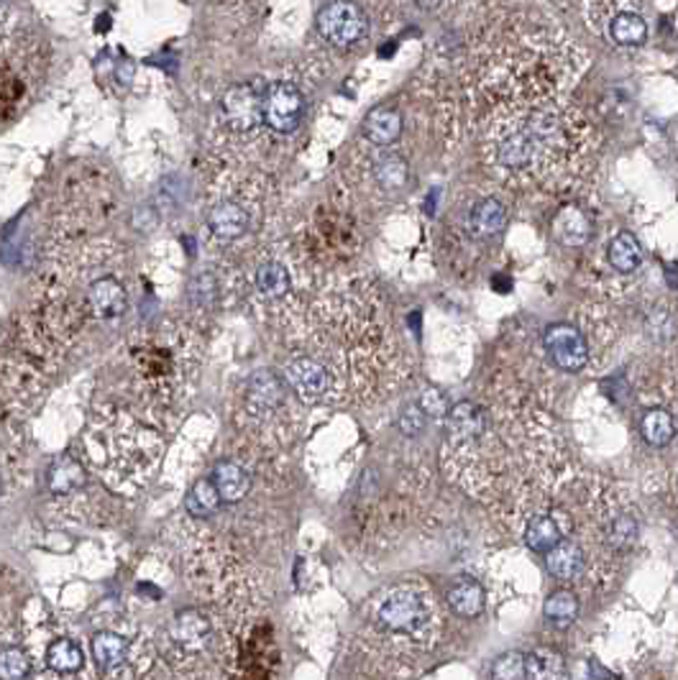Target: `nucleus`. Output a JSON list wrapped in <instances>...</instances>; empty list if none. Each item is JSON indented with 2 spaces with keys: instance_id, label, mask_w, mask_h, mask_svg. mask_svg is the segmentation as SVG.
<instances>
[{
  "instance_id": "f257e3e1",
  "label": "nucleus",
  "mask_w": 678,
  "mask_h": 680,
  "mask_svg": "<svg viewBox=\"0 0 678 680\" xmlns=\"http://www.w3.org/2000/svg\"><path fill=\"white\" fill-rule=\"evenodd\" d=\"M443 464L458 487L514 529L566 476L558 427L530 397L514 392L451 408Z\"/></svg>"
},
{
  "instance_id": "f03ea898",
  "label": "nucleus",
  "mask_w": 678,
  "mask_h": 680,
  "mask_svg": "<svg viewBox=\"0 0 678 680\" xmlns=\"http://www.w3.org/2000/svg\"><path fill=\"white\" fill-rule=\"evenodd\" d=\"M518 529L568 591L602 593L618 581L637 525L625 499L597 476H560Z\"/></svg>"
},
{
  "instance_id": "7ed1b4c3",
  "label": "nucleus",
  "mask_w": 678,
  "mask_h": 680,
  "mask_svg": "<svg viewBox=\"0 0 678 680\" xmlns=\"http://www.w3.org/2000/svg\"><path fill=\"white\" fill-rule=\"evenodd\" d=\"M441 635V606L431 586L420 578L400 581L366 601L358 627L364 655L387 673H410Z\"/></svg>"
},
{
  "instance_id": "20e7f679",
  "label": "nucleus",
  "mask_w": 678,
  "mask_h": 680,
  "mask_svg": "<svg viewBox=\"0 0 678 680\" xmlns=\"http://www.w3.org/2000/svg\"><path fill=\"white\" fill-rule=\"evenodd\" d=\"M581 119L553 105L508 108L489 121L487 156L508 177H545L579 159Z\"/></svg>"
},
{
  "instance_id": "39448f33",
  "label": "nucleus",
  "mask_w": 678,
  "mask_h": 680,
  "mask_svg": "<svg viewBox=\"0 0 678 680\" xmlns=\"http://www.w3.org/2000/svg\"><path fill=\"white\" fill-rule=\"evenodd\" d=\"M292 389L275 371H256L246 381L244 402H241V430L267 448L285 445L294 435Z\"/></svg>"
},
{
  "instance_id": "423d86ee",
  "label": "nucleus",
  "mask_w": 678,
  "mask_h": 680,
  "mask_svg": "<svg viewBox=\"0 0 678 680\" xmlns=\"http://www.w3.org/2000/svg\"><path fill=\"white\" fill-rule=\"evenodd\" d=\"M285 381L308 404H338V389L331 371L308 354H294L285 361Z\"/></svg>"
},
{
  "instance_id": "0eeeda50",
  "label": "nucleus",
  "mask_w": 678,
  "mask_h": 680,
  "mask_svg": "<svg viewBox=\"0 0 678 680\" xmlns=\"http://www.w3.org/2000/svg\"><path fill=\"white\" fill-rule=\"evenodd\" d=\"M318 31L333 46H354L369 31V19L354 0H333L318 13Z\"/></svg>"
},
{
  "instance_id": "6e6552de",
  "label": "nucleus",
  "mask_w": 678,
  "mask_h": 680,
  "mask_svg": "<svg viewBox=\"0 0 678 680\" xmlns=\"http://www.w3.org/2000/svg\"><path fill=\"white\" fill-rule=\"evenodd\" d=\"M305 115V98L292 82H271L264 90V123L277 134H292Z\"/></svg>"
},
{
  "instance_id": "1a4fd4ad",
  "label": "nucleus",
  "mask_w": 678,
  "mask_h": 680,
  "mask_svg": "<svg viewBox=\"0 0 678 680\" xmlns=\"http://www.w3.org/2000/svg\"><path fill=\"white\" fill-rule=\"evenodd\" d=\"M264 90L254 82L231 85L221 98V115L225 126L236 131H252L256 123L264 121Z\"/></svg>"
},
{
  "instance_id": "9d476101",
  "label": "nucleus",
  "mask_w": 678,
  "mask_h": 680,
  "mask_svg": "<svg viewBox=\"0 0 678 680\" xmlns=\"http://www.w3.org/2000/svg\"><path fill=\"white\" fill-rule=\"evenodd\" d=\"M543 346L548 350L551 361L558 366L560 371H581L589 361V346L583 341V335L579 333V327L558 323L551 325L548 331L543 333Z\"/></svg>"
},
{
  "instance_id": "9b49d317",
  "label": "nucleus",
  "mask_w": 678,
  "mask_h": 680,
  "mask_svg": "<svg viewBox=\"0 0 678 680\" xmlns=\"http://www.w3.org/2000/svg\"><path fill=\"white\" fill-rule=\"evenodd\" d=\"M210 632H213V627H210V620L200 609H185L169 624V639L179 650L187 653L202 650L208 645Z\"/></svg>"
},
{
  "instance_id": "f8f14e48",
  "label": "nucleus",
  "mask_w": 678,
  "mask_h": 680,
  "mask_svg": "<svg viewBox=\"0 0 678 680\" xmlns=\"http://www.w3.org/2000/svg\"><path fill=\"white\" fill-rule=\"evenodd\" d=\"M126 304H129L126 289L121 287L119 279L113 277L96 279L88 289V310L98 320L121 317L123 312H126Z\"/></svg>"
},
{
  "instance_id": "ddd939ff",
  "label": "nucleus",
  "mask_w": 678,
  "mask_h": 680,
  "mask_svg": "<svg viewBox=\"0 0 678 680\" xmlns=\"http://www.w3.org/2000/svg\"><path fill=\"white\" fill-rule=\"evenodd\" d=\"M208 228L218 241H238L248 228V213L238 202L225 200L210 210Z\"/></svg>"
},
{
  "instance_id": "4468645a",
  "label": "nucleus",
  "mask_w": 678,
  "mask_h": 680,
  "mask_svg": "<svg viewBox=\"0 0 678 680\" xmlns=\"http://www.w3.org/2000/svg\"><path fill=\"white\" fill-rule=\"evenodd\" d=\"M213 483L223 502L236 504L244 502V497L252 491V473H248V468L238 464V460H223V464H218L215 468Z\"/></svg>"
},
{
  "instance_id": "2eb2a0df",
  "label": "nucleus",
  "mask_w": 678,
  "mask_h": 680,
  "mask_svg": "<svg viewBox=\"0 0 678 680\" xmlns=\"http://www.w3.org/2000/svg\"><path fill=\"white\" fill-rule=\"evenodd\" d=\"M607 31H610L612 42L620 46H641L648 38V23L637 8H622L607 19Z\"/></svg>"
},
{
  "instance_id": "dca6fc26",
  "label": "nucleus",
  "mask_w": 678,
  "mask_h": 680,
  "mask_svg": "<svg viewBox=\"0 0 678 680\" xmlns=\"http://www.w3.org/2000/svg\"><path fill=\"white\" fill-rule=\"evenodd\" d=\"M31 655L26 647L8 637V624L0 629V680H29L31 678Z\"/></svg>"
},
{
  "instance_id": "f3484780",
  "label": "nucleus",
  "mask_w": 678,
  "mask_h": 680,
  "mask_svg": "<svg viewBox=\"0 0 678 680\" xmlns=\"http://www.w3.org/2000/svg\"><path fill=\"white\" fill-rule=\"evenodd\" d=\"M402 134V115L394 108H374L364 121V136L371 141L374 146H389L394 144Z\"/></svg>"
},
{
  "instance_id": "a211bd4d",
  "label": "nucleus",
  "mask_w": 678,
  "mask_h": 680,
  "mask_svg": "<svg viewBox=\"0 0 678 680\" xmlns=\"http://www.w3.org/2000/svg\"><path fill=\"white\" fill-rule=\"evenodd\" d=\"M85 487V468L75 456H59L49 468V489L54 497H73Z\"/></svg>"
},
{
  "instance_id": "6ab92c4d",
  "label": "nucleus",
  "mask_w": 678,
  "mask_h": 680,
  "mask_svg": "<svg viewBox=\"0 0 678 680\" xmlns=\"http://www.w3.org/2000/svg\"><path fill=\"white\" fill-rule=\"evenodd\" d=\"M556 238L566 246H583L591 236V223L579 205H566L556 218Z\"/></svg>"
},
{
  "instance_id": "aec40b11",
  "label": "nucleus",
  "mask_w": 678,
  "mask_h": 680,
  "mask_svg": "<svg viewBox=\"0 0 678 680\" xmlns=\"http://www.w3.org/2000/svg\"><path fill=\"white\" fill-rule=\"evenodd\" d=\"M254 287L264 302L285 300L287 292H290V271L279 261H264L262 267L256 269Z\"/></svg>"
},
{
  "instance_id": "412c9836",
  "label": "nucleus",
  "mask_w": 678,
  "mask_h": 680,
  "mask_svg": "<svg viewBox=\"0 0 678 680\" xmlns=\"http://www.w3.org/2000/svg\"><path fill=\"white\" fill-rule=\"evenodd\" d=\"M92 658H96L98 668L111 673V670L121 668L129 658V639H123L115 632H98L92 637Z\"/></svg>"
},
{
  "instance_id": "4be33fe9",
  "label": "nucleus",
  "mask_w": 678,
  "mask_h": 680,
  "mask_svg": "<svg viewBox=\"0 0 678 680\" xmlns=\"http://www.w3.org/2000/svg\"><path fill=\"white\" fill-rule=\"evenodd\" d=\"M46 668L57 676H75L82 670V650L73 639L59 637L46 647Z\"/></svg>"
},
{
  "instance_id": "5701e85b",
  "label": "nucleus",
  "mask_w": 678,
  "mask_h": 680,
  "mask_svg": "<svg viewBox=\"0 0 678 680\" xmlns=\"http://www.w3.org/2000/svg\"><path fill=\"white\" fill-rule=\"evenodd\" d=\"M504 223H508V213H504L502 202L492 198L477 202L469 213V228L474 236H494L504 228Z\"/></svg>"
},
{
  "instance_id": "b1692460",
  "label": "nucleus",
  "mask_w": 678,
  "mask_h": 680,
  "mask_svg": "<svg viewBox=\"0 0 678 680\" xmlns=\"http://www.w3.org/2000/svg\"><path fill=\"white\" fill-rule=\"evenodd\" d=\"M448 604L458 616H477L485 609V591L477 581L464 578L448 589Z\"/></svg>"
},
{
  "instance_id": "393cba45",
  "label": "nucleus",
  "mask_w": 678,
  "mask_h": 680,
  "mask_svg": "<svg viewBox=\"0 0 678 680\" xmlns=\"http://www.w3.org/2000/svg\"><path fill=\"white\" fill-rule=\"evenodd\" d=\"M607 256H610V264L622 274H630L641 267L643 254H641V244H637V238L633 233L622 231L618 236L612 238L610 248H607Z\"/></svg>"
},
{
  "instance_id": "a878e982",
  "label": "nucleus",
  "mask_w": 678,
  "mask_h": 680,
  "mask_svg": "<svg viewBox=\"0 0 678 680\" xmlns=\"http://www.w3.org/2000/svg\"><path fill=\"white\" fill-rule=\"evenodd\" d=\"M641 433L645 437V443L656 445V448L671 443L674 441V433H676L671 412H666V410H660V408L645 412L643 420H641Z\"/></svg>"
},
{
  "instance_id": "bb28decb",
  "label": "nucleus",
  "mask_w": 678,
  "mask_h": 680,
  "mask_svg": "<svg viewBox=\"0 0 678 680\" xmlns=\"http://www.w3.org/2000/svg\"><path fill=\"white\" fill-rule=\"evenodd\" d=\"M527 680H564V660L553 650H533L525 655Z\"/></svg>"
},
{
  "instance_id": "cd10ccee",
  "label": "nucleus",
  "mask_w": 678,
  "mask_h": 680,
  "mask_svg": "<svg viewBox=\"0 0 678 680\" xmlns=\"http://www.w3.org/2000/svg\"><path fill=\"white\" fill-rule=\"evenodd\" d=\"M545 616L558 627H568L579 616V597L568 589L551 593L548 601H545Z\"/></svg>"
},
{
  "instance_id": "c85d7f7f",
  "label": "nucleus",
  "mask_w": 678,
  "mask_h": 680,
  "mask_svg": "<svg viewBox=\"0 0 678 680\" xmlns=\"http://www.w3.org/2000/svg\"><path fill=\"white\" fill-rule=\"evenodd\" d=\"M221 494H218V489H215V483L213 481H198L192 487V491L190 494H187V502H185V506H187V512L192 514V517H210V514H213L218 506H221Z\"/></svg>"
},
{
  "instance_id": "c756f323",
  "label": "nucleus",
  "mask_w": 678,
  "mask_h": 680,
  "mask_svg": "<svg viewBox=\"0 0 678 680\" xmlns=\"http://www.w3.org/2000/svg\"><path fill=\"white\" fill-rule=\"evenodd\" d=\"M374 175H377L381 187H402L404 179H408V164L402 161V156L397 154H385L377 159V167H374Z\"/></svg>"
},
{
  "instance_id": "7c9ffc66",
  "label": "nucleus",
  "mask_w": 678,
  "mask_h": 680,
  "mask_svg": "<svg viewBox=\"0 0 678 680\" xmlns=\"http://www.w3.org/2000/svg\"><path fill=\"white\" fill-rule=\"evenodd\" d=\"M494 680H527L525 655L522 653L502 655L494 666Z\"/></svg>"
},
{
  "instance_id": "2f4dec72",
  "label": "nucleus",
  "mask_w": 678,
  "mask_h": 680,
  "mask_svg": "<svg viewBox=\"0 0 678 680\" xmlns=\"http://www.w3.org/2000/svg\"><path fill=\"white\" fill-rule=\"evenodd\" d=\"M425 420H427V412H425L423 408H420V404H410V408L404 410V412H402V417H400L402 433H404V435H418V433H423Z\"/></svg>"
},
{
  "instance_id": "473e14b6",
  "label": "nucleus",
  "mask_w": 678,
  "mask_h": 680,
  "mask_svg": "<svg viewBox=\"0 0 678 680\" xmlns=\"http://www.w3.org/2000/svg\"><path fill=\"white\" fill-rule=\"evenodd\" d=\"M0 483H3V479H0Z\"/></svg>"
},
{
  "instance_id": "72a5a7b5",
  "label": "nucleus",
  "mask_w": 678,
  "mask_h": 680,
  "mask_svg": "<svg viewBox=\"0 0 678 680\" xmlns=\"http://www.w3.org/2000/svg\"><path fill=\"white\" fill-rule=\"evenodd\" d=\"M0 3H3V0H0Z\"/></svg>"
}]
</instances>
